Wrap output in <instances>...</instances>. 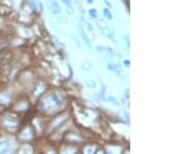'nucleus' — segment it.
Masks as SVG:
<instances>
[{
  "mask_svg": "<svg viewBox=\"0 0 186 154\" xmlns=\"http://www.w3.org/2000/svg\"><path fill=\"white\" fill-rule=\"evenodd\" d=\"M80 35H81V37H82V39L84 42H85L86 45L89 47V48H92V45H91V42H90V38L88 37V35H87V33L84 31V29L82 27V25H80Z\"/></svg>",
  "mask_w": 186,
  "mask_h": 154,
  "instance_id": "obj_4",
  "label": "nucleus"
},
{
  "mask_svg": "<svg viewBox=\"0 0 186 154\" xmlns=\"http://www.w3.org/2000/svg\"><path fill=\"white\" fill-rule=\"evenodd\" d=\"M62 106V100L56 93H50L43 100V110L46 112H52L54 110L60 108Z\"/></svg>",
  "mask_w": 186,
  "mask_h": 154,
  "instance_id": "obj_1",
  "label": "nucleus"
},
{
  "mask_svg": "<svg viewBox=\"0 0 186 154\" xmlns=\"http://www.w3.org/2000/svg\"><path fill=\"white\" fill-rule=\"evenodd\" d=\"M8 142H3L0 143V154H4L8 149Z\"/></svg>",
  "mask_w": 186,
  "mask_h": 154,
  "instance_id": "obj_8",
  "label": "nucleus"
},
{
  "mask_svg": "<svg viewBox=\"0 0 186 154\" xmlns=\"http://www.w3.org/2000/svg\"><path fill=\"white\" fill-rule=\"evenodd\" d=\"M89 16H90L91 19L96 20L97 19V11H96V9H94V8L89 9Z\"/></svg>",
  "mask_w": 186,
  "mask_h": 154,
  "instance_id": "obj_10",
  "label": "nucleus"
},
{
  "mask_svg": "<svg viewBox=\"0 0 186 154\" xmlns=\"http://www.w3.org/2000/svg\"><path fill=\"white\" fill-rule=\"evenodd\" d=\"M86 2L88 3V4H92V3L94 2V0H86Z\"/></svg>",
  "mask_w": 186,
  "mask_h": 154,
  "instance_id": "obj_17",
  "label": "nucleus"
},
{
  "mask_svg": "<svg viewBox=\"0 0 186 154\" xmlns=\"http://www.w3.org/2000/svg\"><path fill=\"white\" fill-rule=\"evenodd\" d=\"M47 5H48L49 11L53 15H58L61 12V6L57 0H47Z\"/></svg>",
  "mask_w": 186,
  "mask_h": 154,
  "instance_id": "obj_2",
  "label": "nucleus"
},
{
  "mask_svg": "<svg viewBox=\"0 0 186 154\" xmlns=\"http://www.w3.org/2000/svg\"><path fill=\"white\" fill-rule=\"evenodd\" d=\"M86 85L89 86L90 88H95V87H96V84H95V82H94V81H86Z\"/></svg>",
  "mask_w": 186,
  "mask_h": 154,
  "instance_id": "obj_13",
  "label": "nucleus"
},
{
  "mask_svg": "<svg viewBox=\"0 0 186 154\" xmlns=\"http://www.w3.org/2000/svg\"><path fill=\"white\" fill-rule=\"evenodd\" d=\"M107 30H108V32H107V33L103 32V34L106 35L108 38H110L113 42H116V39H115V30H114V28H113V27H111V28L108 27Z\"/></svg>",
  "mask_w": 186,
  "mask_h": 154,
  "instance_id": "obj_6",
  "label": "nucleus"
},
{
  "mask_svg": "<svg viewBox=\"0 0 186 154\" xmlns=\"http://www.w3.org/2000/svg\"><path fill=\"white\" fill-rule=\"evenodd\" d=\"M123 63H124V65L126 66V67H129V65H130V62H129V60H125V61H124Z\"/></svg>",
  "mask_w": 186,
  "mask_h": 154,
  "instance_id": "obj_15",
  "label": "nucleus"
},
{
  "mask_svg": "<svg viewBox=\"0 0 186 154\" xmlns=\"http://www.w3.org/2000/svg\"><path fill=\"white\" fill-rule=\"evenodd\" d=\"M91 66H92V64L89 62V61H85L82 64V69H85V70H89L91 68Z\"/></svg>",
  "mask_w": 186,
  "mask_h": 154,
  "instance_id": "obj_11",
  "label": "nucleus"
},
{
  "mask_svg": "<svg viewBox=\"0 0 186 154\" xmlns=\"http://www.w3.org/2000/svg\"><path fill=\"white\" fill-rule=\"evenodd\" d=\"M103 2L106 3V4H107L108 6H109L110 8H112V4H111V2L109 1V0H103Z\"/></svg>",
  "mask_w": 186,
  "mask_h": 154,
  "instance_id": "obj_16",
  "label": "nucleus"
},
{
  "mask_svg": "<svg viewBox=\"0 0 186 154\" xmlns=\"http://www.w3.org/2000/svg\"><path fill=\"white\" fill-rule=\"evenodd\" d=\"M103 17L107 20H112V19H113V15H112V12H110L109 8H103Z\"/></svg>",
  "mask_w": 186,
  "mask_h": 154,
  "instance_id": "obj_9",
  "label": "nucleus"
},
{
  "mask_svg": "<svg viewBox=\"0 0 186 154\" xmlns=\"http://www.w3.org/2000/svg\"><path fill=\"white\" fill-rule=\"evenodd\" d=\"M96 25H97V27L101 30V31H103V30H106L108 27H109L107 24V22L104 21V20H96Z\"/></svg>",
  "mask_w": 186,
  "mask_h": 154,
  "instance_id": "obj_7",
  "label": "nucleus"
},
{
  "mask_svg": "<svg viewBox=\"0 0 186 154\" xmlns=\"http://www.w3.org/2000/svg\"><path fill=\"white\" fill-rule=\"evenodd\" d=\"M61 1L65 4L68 8H72L73 7V0H61Z\"/></svg>",
  "mask_w": 186,
  "mask_h": 154,
  "instance_id": "obj_12",
  "label": "nucleus"
},
{
  "mask_svg": "<svg viewBox=\"0 0 186 154\" xmlns=\"http://www.w3.org/2000/svg\"><path fill=\"white\" fill-rule=\"evenodd\" d=\"M28 1V5L29 7L32 9V11L36 12L37 8H42V4H40V1L39 0H27Z\"/></svg>",
  "mask_w": 186,
  "mask_h": 154,
  "instance_id": "obj_5",
  "label": "nucleus"
},
{
  "mask_svg": "<svg viewBox=\"0 0 186 154\" xmlns=\"http://www.w3.org/2000/svg\"><path fill=\"white\" fill-rule=\"evenodd\" d=\"M95 50L97 52L99 53H107V54L109 55H115V51L110 47H107V46H97Z\"/></svg>",
  "mask_w": 186,
  "mask_h": 154,
  "instance_id": "obj_3",
  "label": "nucleus"
},
{
  "mask_svg": "<svg viewBox=\"0 0 186 154\" xmlns=\"http://www.w3.org/2000/svg\"><path fill=\"white\" fill-rule=\"evenodd\" d=\"M72 38L73 39V42H74V43H76V45L78 46V48H81V42H79V39H78V38H76V37H74V36H73V35L72 36Z\"/></svg>",
  "mask_w": 186,
  "mask_h": 154,
  "instance_id": "obj_14",
  "label": "nucleus"
}]
</instances>
